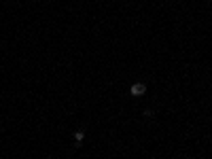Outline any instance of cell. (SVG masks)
Returning a JSON list of instances; mask_svg holds the SVG:
<instances>
[{
	"label": "cell",
	"instance_id": "obj_2",
	"mask_svg": "<svg viewBox=\"0 0 212 159\" xmlns=\"http://www.w3.org/2000/svg\"><path fill=\"white\" fill-rule=\"evenodd\" d=\"M83 138H85V132H83V129H79V132H74V140H76V142H81Z\"/></svg>",
	"mask_w": 212,
	"mask_h": 159
},
{
	"label": "cell",
	"instance_id": "obj_3",
	"mask_svg": "<svg viewBox=\"0 0 212 159\" xmlns=\"http://www.w3.org/2000/svg\"><path fill=\"white\" fill-rule=\"evenodd\" d=\"M144 117H149V119H151V117H153V110L146 108V110H144Z\"/></svg>",
	"mask_w": 212,
	"mask_h": 159
},
{
	"label": "cell",
	"instance_id": "obj_1",
	"mask_svg": "<svg viewBox=\"0 0 212 159\" xmlns=\"http://www.w3.org/2000/svg\"><path fill=\"white\" fill-rule=\"evenodd\" d=\"M130 93L134 96V98H140V96L146 93V85H144V83H134L131 89H130Z\"/></svg>",
	"mask_w": 212,
	"mask_h": 159
},
{
	"label": "cell",
	"instance_id": "obj_4",
	"mask_svg": "<svg viewBox=\"0 0 212 159\" xmlns=\"http://www.w3.org/2000/svg\"><path fill=\"white\" fill-rule=\"evenodd\" d=\"M45 159H49V157H45Z\"/></svg>",
	"mask_w": 212,
	"mask_h": 159
}]
</instances>
